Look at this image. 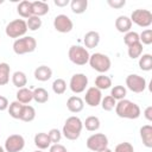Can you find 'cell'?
Segmentation results:
<instances>
[{
	"label": "cell",
	"instance_id": "obj_45",
	"mask_svg": "<svg viewBox=\"0 0 152 152\" xmlns=\"http://www.w3.org/2000/svg\"><path fill=\"white\" fill-rule=\"evenodd\" d=\"M53 2H55V5L57 7H65V6H68L70 4L69 0H55Z\"/></svg>",
	"mask_w": 152,
	"mask_h": 152
},
{
	"label": "cell",
	"instance_id": "obj_6",
	"mask_svg": "<svg viewBox=\"0 0 152 152\" xmlns=\"http://www.w3.org/2000/svg\"><path fill=\"white\" fill-rule=\"evenodd\" d=\"M6 36L10 38H21L25 36V33L27 32V25H26V20L24 19H14L12 21H10L6 25L5 28Z\"/></svg>",
	"mask_w": 152,
	"mask_h": 152
},
{
	"label": "cell",
	"instance_id": "obj_1",
	"mask_svg": "<svg viewBox=\"0 0 152 152\" xmlns=\"http://www.w3.org/2000/svg\"><path fill=\"white\" fill-rule=\"evenodd\" d=\"M114 109H115L116 115L119 118H122V119L134 120V119H138L141 114L140 107L137 103H134V102H132L127 99L118 101Z\"/></svg>",
	"mask_w": 152,
	"mask_h": 152
},
{
	"label": "cell",
	"instance_id": "obj_27",
	"mask_svg": "<svg viewBox=\"0 0 152 152\" xmlns=\"http://www.w3.org/2000/svg\"><path fill=\"white\" fill-rule=\"evenodd\" d=\"M10 74L11 66L6 62L0 63V86H6L10 82Z\"/></svg>",
	"mask_w": 152,
	"mask_h": 152
},
{
	"label": "cell",
	"instance_id": "obj_28",
	"mask_svg": "<svg viewBox=\"0 0 152 152\" xmlns=\"http://www.w3.org/2000/svg\"><path fill=\"white\" fill-rule=\"evenodd\" d=\"M23 108H24V104L15 100V101H13V102L10 103V106H8L7 109H8V114H10V116H12L13 119H20Z\"/></svg>",
	"mask_w": 152,
	"mask_h": 152
},
{
	"label": "cell",
	"instance_id": "obj_10",
	"mask_svg": "<svg viewBox=\"0 0 152 152\" xmlns=\"http://www.w3.org/2000/svg\"><path fill=\"white\" fill-rule=\"evenodd\" d=\"M87 87H88V77L84 74L77 72L71 76L70 82H69V88L74 94L83 93Z\"/></svg>",
	"mask_w": 152,
	"mask_h": 152
},
{
	"label": "cell",
	"instance_id": "obj_7",
	"mask_svg": "<svg viewBox=\"0 0 152 152\" xmlns=\"http://www.w3.org/2000/svg\"><path fill=\"white\" fill-rule=\"evenodd\" d=\"M129 19L132 24L134 23L140 27H150L152 25V13L148 10H144V8L134 10Z\"/></svg>",
	"mask_w": 152,
	"mask_h": 152
},
{
	"label": "cell",
	"instance_id": "obj_22",
	"mask_svg": "<svg viewBox=\"0 0 152 152\" xmlns=\"http://www.w3.org/2000/svg\"><path fill=\"white\" fill-rule=\"evenodd\" d=\"M49 12V5L45 1H32V14L36 17L45 15Z\"/></svg>",
	"mask_w": 152,
	"mask_h": 152
},
{
	"label": "cell",
	"instance_id": "obj_31",
	"mask_svg": "<svg viewBox=\"0 0 152 152\" xmlns=\"http://www.w3.org/2000/svg\"><path fill=\"white\" fill-rule=\"evenodd\" d=\"M139 68L142 71H150V70H152V55H150V53H142L139 57Z\"/></svg>",
	"mask_w": 152,
	"mask_h": 152
},
{
	"label": "cell",
	"instance_id": "obj_16",
	"mask_svg": "<svg viewBox=\"0 0 152 152\" xmlns=\"http://www.w3.org/2000/svg\"><path fill=\"white\" fill-rule=\"evenodd\" d=\"M115 28L121 33H127L132 28V21L127 15H119L115 19Z\"/></svg>",
	"mask_w": 152,
	"mask_h": 152
},
{
	"label": "cell",
	"instance_id": "obj_12",
	"mask_svg": "<svg viewBox=\"0 0 152 152\" xmlns=\"http://www.w3.org/2000/svg\"><path fill=\"white\" fill-rule=\"evenodd\" d=\"M53 27L59 33H69L74 28V23L66 14H58L53 19Z\"/></svg>",
	"mask_w": 152,
	"mask_h": 152
},
{
	"label": "cell",
	"instance_id": "obj_24",
	"mask_svg": "<svg viewBox=\"0 0 152 152\" xmlns=\"http://www.w3.org/2000/svg\"><path fill=\"white\" fill-rule=\"evenodd\" d=\"M12 83L18 89L24 88L26 86V83H27L26 74L24 71H15V72H13V75H12Z\"/></svg>",
	"mask_w": 152,
	"mask_h": 152
},
{
	"label": "cell",
	"instance_id": "obj_30",
	"mask_svg": "<svg viewBox=\"0 0 152 152\" xmlns=\"http://www.w3.org/2000/svg\"><path fill=\"white\" fill-rule=\"evenodd\" d=\"M127 53H128V57L132 58V59H137L139 58L141 55H142V50H144V46L142 44L139 42V43H135L131 46H127Z\"/></svg>",
	"mask_w": 152,
	"mask_h": 152
},
{
	"label": "cell",
	"instance_id": "obj_9",
	"mask_svg": "<svg viewBox=\"0 0 152 152\" xmlns=\"http://www.w3.org/2000/svg\"><path fill=\"white\" fill-rule=\"evenodd\" d=\"M126 87L131 91L139 94V93H142L146 89L147 82L142 76L137 75V74H131L126 77Z\"/></svg>",
	"mask_w": 152,
	"mask_h": 152
},
{
	"label": "cell",
	"instance_id": "obj_44",
	"mask_svg": "<svg viewBox=\"0 0 152 152\" xmlns=\"http://www.w3.org/2000/svg\"><path fill=\"white\" fill-rule=\"evenodd\" d=\"M144 116L147 121H152V106H148L144 110Z\"/></svg>",
	"mask_w": 152,
	"mask_h": 152
},
{
	"label": "cell",
	"instance_id": "obj_34",
	"mask_svg": "<svg viewBox=\"0 0 152 152\" xmlns=\"http://www.w3.org/2000/svg\"><path fill=\"white\" fill-rule=\"evenodd\" d=\"M52 90L57 95H62L66 90V82L63 78H56L52 82Z\"/></svg>",
	"mask_w": 152,
	"mask_h": 152
},
{
	"label": "cell",
	"instance_id": "obj_15",
	"mask_svg": "<svg viewBox=\"0 0 152 152\" xmlns=\"http://www.w3.org/2000/svg\"><path fill=\"white\" fill-rule=\"evenodd\" d=\"M34 78L37 81H40V82H45V81H49L52 76V70L50 66L48 65H39L34 69Z\"/></svg>",
	"mask_w": 152,
	"mask_h": 152
},
{
	"label": "cell",
	"instance_id": "obj_42",
	"mask_svg": "<svg viewBox=\"0 0 152 152\" xmlns=\"http://www.w3.org/2000/svg\"><path fill=\"white\" fill-rule=\"evenodd\" d=\"M49 152H68V150L62 144H52L49 147Z\"/></svg>",
	"mask_w": 152,
	"mask_h": 152
},
{
	"label": "cell",
	"instance_id": "obj_39",
	"mask_svg": "<svg viewBox=\"0 0 152 152\" xmlns=\"http://www.w3.org/2000/svg\"><path fill=\"white\" fill-rule=\"evenodd\" d=\"M48 135L50 138L51 144H58L62 139V131H59L58 128H51L48 132Z\"/></svg>",
	"mask_w": 152,
	"mask_h": 152
},
{
	"label": "cell",
	"instance_id": "obj_2",
	"mask_svg": "<svg viewBox=\"0 0 152 152\" xmlns=\"http://www.w3.org/2000/svg\"><path fill=\"white\" fill-rule=\"evenodd\" d=\"M82 129H83L82 120L76 115H72L65 120L62 128V135L68 140H76L80 138Z\"/></svg>",
	"mask_w": 152,
	"mask_h": 152
},
{
	"label": "cell",
	"instance_id": "obj_46",
	"mask_svg": "<svg viewBox=\"0 0 152 152\" xmlns=\"http://www.w3.org/2000/svg\"><path fill=\"white\" fill-rule=\"evenodd\" d=\"M100 152H113V151H112V150H109V148L107 147V148H104V150H102V151H100Z\"/></svg>",
	"mask_w": 152,
	"mask_h": 152
},
{
	"label": "cell",
	"instance_id": "obj_41",
	"mask_svg": "<svg viewBox=\"0 0 152 152\" xmlns=\"http://www.w3.org/2000/svg\"><path fill=\"white\" fill-rule=\"evenodd\" d=\"M107 4H108L112 8L120 10V8H122V7L126 5V1H125V0H107Z\"/></svg>",
	"mask_w": 152,
	"mask_h": 152
},
{
	"label": "cell",
	"instance_id": "obj_14",
	"mask_svg": "<svg viewBox=\"0 0 152 152\" xmlns=\"http://www.w3.org/2000/svg\"><path fill=\"white\" fill-rule=\"evenodd\" d=\"M84 107V101L80 96H70L66 100V108L71 113H80Z\"/></svg>",
	"mask_w": 152,
	"mask_h": 152
},
{
	"label": "cell",
	"instance_id": "obj_35",
	"mask_svg": "<svg viewBox=\"0 0 152 152\" xmlns=\"http://www.w3.org/2000/svg\"><path fill=\"white\" fill-rule=\"evenodd\" d=\"M116 100H114L110 95H107V96H104V97H102V100H101V107H102V109L103 110H106V112H110V110H113L114 108H115V106H116Z\"/></svg>",
	"mask_w": 152,
	"mask_h": 152
},
{
	"label": "cell",
	"instance_id": "obj_13",
	"mask_svg": "<svg viewBox=\"0 0 152 152\" xmlns=\"http://www.w3.org/2000/svg\"><path fill=\"white\" fill-rule=\"evenodd\" d=\"M102 100V93L100 89H97L96 87H89L86 90V95H84V102L90 106V107H97L101 103Z\"/></svg>",
	"mask_w": 152,
	"mask_h": 152
},
{
	"label": "cell",
	"instance_id": "obj_36",
	"mask_svg": "<svg viewBox=\"0 0 152 152\" xmlns=\"http://www.w3.org/2000/svg\"><path fill=\"white\" fill-rule=\"evenodd\" d=\"M42 19L39 17H36V15H31L27 20H26V25H27V30H31V31H37L42 27Z\"/></svg>",
	"mask_w": 152,
	"mask_h": 152
},
{
	"label": "cell",
	"instance_id": "obj_17",
	"mask_svg": "<svg viewBox=\"0 0 152 152\" xmlns=\"http://www.w3.org/2000/svg\"><path fill=\"white\" fill-rule=\"evenodd\" d=\"M83 43L87 49H94L100 43V34L96 31H89L83 37Z\"/></svg>",
	"mask_w": 152,
	"mask_h": 152
},
{
	"label": "cell",
	"instance_id": "obj_29",
	"mask_svg": "<svg viewBox=\"0 0 152 152\" xmlns=\"http://www.w3.org/2000/svg\"><path fill=\"white\" fill-rule=\"evenodd\" d=\"M87 7H88L87 0H72V1H70V8H71L72 13H75V14L84 13Z\"/></svg>",
	"mask_w": 152,
	"mask_h": 152
},
{
	"label": "cell",
	"instance_id": "obj_21",
	"mask_svg": "<svg viewBox=\"0 0 152 152\" xmlns=\"http://www.w3.org/2000/svg\"><path fill=\"white\" fill-rule=\"evenodd\" d=\"M140 138L142 140V144L147 147H152V126L151 125H144L140 127Z\"/></svg>",
	"mask_w": 152,
	"mask_h": 152
},
{
	"label": "cell",
	"instance_id": "obj_26",
	"mask_svg": "<svg viewBox=\"0 0 152 152\" xmlns=\"http://www.w3.org/2000/svg\"><path fill=\"white\" fill-rule=\"evenodd\" d=\"M34 119H36V109L30 104H24V108H23L19 120L25 121V122H31Z\"/></svg>",
	"mask_w": 152,
	"mask_h": 152
},
{
	"label": "cell",
	"instance_id": "obj_47",
	"mask_svg": "<svg viewBox=\"0 0 152 152\" xmlns=\"http://www.w3.org/2000/svg\"><path fill=\"white\" fill-rule=\"evenodd\" d=\"M0 152H6V151H5V148H4L1 145H0Z\"/></svg>",
	"mask_w": 152,
	"mask_h": 152
},
{
	"label": "cell",
	"instance_id": "obj_43",
	"mask_svg": "<svg viewBox=\"0 0 152 152\" xmlns=\"http://www.w3.org/2000/svg\"><path fill=\"white\" fill-rule=\"evenodd\" d=\"M8 106H10V103H8L7 97H5V96L0 95V112L6 110V109L8 108Z\"/></svg>",
	"mask_w": 152,
	"mask_h": 152
},
{
	"label": "cell",
	"instance_id": "obj_32",
	"mask_svg": "<svg viewBox=\"0 0 152 152\" xmlns=\"http://www.w3.org/2000/svg\"><path fill=\"white\" fill-rule=\"evenodd\" d=\"M33 100L37 102V103H45L48 102L49 100V93L46 89L39 87V88H36L33 90Z\"/></svg>",
	"mask_w": 152,
	"mask_h": 152
},
{
	"label": "cell",
	"instance_id": "obj_25",
	"mask_svg": "<svg viewBox=\"0 0 152 152\" xmlns=\"http://www.w3.org/2000/svg\"><path fill=\"white\" fill-rule=\"evenodd\" d=\"M100 126H101L100 119H99L97 116H95V115L88 116V118L84 120V122H83V127H86V129L89 131V132H95V131H97V129L100 128Z\"/></svg>",
	"mask_w": 152,
	"mask_h": 152
},
{
	"label": "cell",
	"instance_id": "obj_37",
	"mask_svg": "<svg viewBox=\"0 0 152 152\" xmlns=\"http://www.w3.org/2000/svg\"><path fill=\"white\" fill-rule=\"evenodd\" d=\"M139 33L135 32V31H128L127 33H125L124 36V43L127 45V46H131L135 43H139Z\"/></svg>",
	"mask_w": 152,
	"mask_h": 152
},
{
	"label": "cell",
	"instance_id": "obj_18",
	"mask_svg": "<svg viewBox=\"0 0 152 152\" xmlns=\"http://www.w3.org/2000/svg\"><path fill=\"white\" fill-rule=\"evenodd\" d=\"M17 12L21 18L28 19L31 15H33L32 14V1H28V0L20 1L17 6Z\"/></svg>",
	"mask_w": 152,
	"mask_h": 152
},
{
	"label": "cell",
	"instance_id": "obj_4",
	"mask_svg": "<svg viewBox=\"0 0 152 152\" xmlns=\"http://www.w3.org/2000/svg\"><path fill=\"white\" fill-rule=\"evenodd\" d=\"M88 63L90 64V66H91L95 71H97V72H100V74L107 72V71L110 69V66H112L110 58H109L107 55L101 53V52H95V53L90 55Z\"/></svg>",
	"mask_w": 152,
	"mask_h": 152
},
{
	"label": "cell",
	"instance_id": "obj_19",
	"mask_svg": "<svg viewBox=\"0 0 152 152\" xmlns=\"http://www.w3.org/2000/svg\"><path fill=\"white\" fill-rule=\"evenodd\" d=\"M34 145L38 147V150H46L51 146V141H50V138L48 135V133H44V132H39L34 135Z\"/></svg>",
	"mask_w": 152,
	"mask_h": 152
},
{
	"label": "cell",
	"instance_id": "obj_20",
	"mask_svg": "<svg viewBox=\"0 0 152 152\" xmlns=\"http://www.w3.org/2000/svg\"><path fill=\"white\" fill-rule=\"evenodd\" d=\"M15 96H17V101H19L20 103H23V104H28V103L33 100V90H31V89L24 87V88L18 89Z\"/></svg>",
	"mask_w": 152,
	"mask_h": 152
},
{
	"label": "cell",
	"instance_id": "obj_5",
	"mask_svg": "<svg viewBox=\"0 0 152 152\" xmlns=\"http://www.w3.org/2000/svg\"><path fill=\"white\" fill-rule=\"evenodd\" d=\"M68 57L70 62H72L76 65H86L89 61L90 53L86 48L81 45H71L68 51Z\"/></svg>",
	"mask_w": 152,
	"mask_h": 152
},
{
	"label": "cell",
	"instance_id": "obj_23",
	"mask_svg": "<svg viewBox=\"0 0 152 152\" xmlns=\"http://www.w3.org/2000/svg\"><path fill=\"white\" fill-rule=\"evenodd\" d=\"M97 89L100 90H106V89H109L112 87V78L109 76H106L103 74L96 76L95 78V86Z\"/></svg>",
	"mask_w": 152,
	"mask_h": 152
},
{
	"label": "cell",
	"instance_id": "obj_3",
	"mask_svg": "<svg viewBox=\"0 0 152 152\" xmlns=\"http://www.w3.org/2000/svg\"><path fill=\"white\" fill-rule=\"evenodd\" d=\"M37 48V40L31 36H24L18 38L13 43V51L17 55H25L31 53Z\"/></svg>",
	"mask_w": 152,
	"mask_h": 152
},
{
	"label": "cell",
	"instance_id": "obj_11",
	"mask_svg": "<svg viewBox=\"0 0 152 152\" xmlns=\"http://www.w3.org/2000/svg\"><path fill=\"white\" fill-rule=\"evenodd\" d=\"M25 147V139L20 134H11L5 140V151L6 152H20Z\"/></svg>",
	"mask_w": 152,
	"mask_h": 152
},
{
	"label": "cell",
	"instance_id": "obj_8",
	"mask_svg": "<svg viewBox=\"0 0 152 152\" xmlns=\"http://www.w3.org/2000/svg\"><path fill=\"white\" fill-rule=\"evenodd\" d=\"M86 145L90 151L100 152L108 147V138L103 133H94L87 139Z\"/></svg>",
	"mask_w": 152,
	"mask_h": 152
},
{
	"label": "cell",
	"instance_id": "obj_40",
	"mask_svg": "<svg viewBox=\"0 0 152 152\" xmlns=\"http://www.w3.org/2000/svg\"><path fill=\"white\" fill-rule=\"evenodd\" d=\"M114 152H134V147L131 142L124 141V142H120L115 146Z\"/></svg>",
	"mask_w": 152,
	"mask_h": 152
},
{
	"label": "cell",
	"instance_id": "obj_33",
	"mask_svg": "<svg viewBox=\"0 0 152 152\" xmlns=\"http://www.w3.org/2000/svg\"><path fill=\"white\" fill-rule=\"evenodd\" d=\"M126 95H127V89L124 86H114L110 90V96L116 101L124 100Z\"/></svg>",
	"mask_w": 152,
	"mask_h": 152
},
{
	"label": "cell",
	"instance_id": "obj_48",
	"mask_svg": "<svg viewBox=\"0 0 152 152\" xmlns=\"http://www.w3.org/2000/svg\"><path fill=\"white\" fill-rule=\"evenodd\" d=\"M34 152H43L42 150H37V151H34Z\"/></svg>",
	"mask_w": 152,
	"mask_h": 152
},
{
	"label": "cell",
	"instance_id": "obj_38",
	"mask_svg": "<svg viewBox=\"0 0 152 152\" xmlns=\"http://www.w3.org/2000/svg\"><path fill=\"white\" fill-rule=\"evenodd\" d=\"M139 40L142 45H150L152 44V30L146 28L139 34Z\"/></svg>",
	"mask_w": 152,
	"mask_h": 152
}]
</instances>
